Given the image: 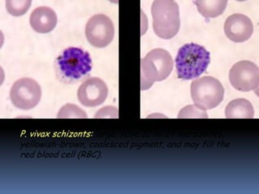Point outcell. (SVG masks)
<instances>
[{"instance_id": "cell-1", "label": "cell", "mask_w": 259, "mask_h": 194, "mask_svg": "<svg viewBox=\"0 0 259 194\" xmlns=\"http://www.w3.org/2000/svg\"><path fill=\"white\" fill-rule=\"evenodd\" d=\"M210 61V53L204 47L194 43L184 44L175 59L178 78L184 80L198 78L206 71Z\"/></svg>"}, {"instance_id": "cell-2", "label": "cell", "mask_w": 259, "mask_h": 194, "mask_svg": "<svg viewBox=\"0 0 259 194\" xmlns=\"http://www.w3.org/2000/svg\"><path fill=\"white\" fill-rule=\"evenodd\" d=\"M55 69L64 81L79 80L92 71L93 62L87 51L76 47H69L57 58Z\"/></svg>"}, {"instance_id": "cell-3", "label": "cell", "mask_w": 259, "mask_h": 194, "mask_svg": "<svg viewBox=\"0 0 259 194\" xmlns=\"http://www.w3.org/2000/svg\"><path fill=\"white\" fill-rule=\"evenodd\" d=\"M154 32L164 40L172 38L180 29L179 7L172 0H156L152 5Z\"/></svg>"}, {"instance_id": "cell-4", "label": "cell", "mask_w": 259, "mask_h": 194, "mask_svg": "<svg viewBox=\"0 0 259 194\" xmlns=\"http://www.w3.org/2000/svg\"><path fill=\"white\" fill-rule=\"evenodd\" d=\"M174 68V60L169 53L164 48L150 51L142 60V90L152 87L155 82L164 80Z\"/></svg>"}, {"instance_id": "cell-5", "label": "cell", "mask_w": 259, "mask_h": 194, "mask_svg": "<svg viewBox=\"0 0 259 194\" xmlns=\"http://www.w3.org/2000/svg\"><path fill=\"white\" fill-rule=\"evenodd\" d=\"M190 92L194 105L206 111L214 109L224 100L225 89L214 77L204 76L193 81Z\"/></svg>"}, {"instance_id": "cell-6", "label": "cell", "mask_w": 259, "mask_h": 194, "mask_svg": "<svg viewBox=\"0 0 259 194\" xmlns=\"http://www.w3.org/2000/svg\"><path fill=\"white\" fill-rule=\"evenodd\" d=\"M41 97V89L38 83L30 78H22L12 86L10 99L15 107L29 110L38 105Z\"/></svg>"}, {"instance_id": "cell-7", "label": "cell", "mask_w": 259, "mask_h": 194, "mask_svg": "<svg viewBox=\"0 0 259 194\" xmlns=\"http://www.w3.org/2000/svg\"><path fill=\"white\" fill-rule=\"evenodd\" d=\"M115 29L109 16L97 14L88 20L85 27V35L88 41L97 48H104L112 42Z\"/></svg>"}, {"instance_id": "cell-8", "label": "cell", "mask_w": 259, "mask_h": 194, "mask_svg": "<svg viewBox=\"0 0 259 194\" xmlns=\"http://www.w3.org/2000/svg\"><path fill=\"white\" fill-rule=\"evenodd\" d=\"M229 80L232 86L238 91H253L258 87V67L249 61L238 62L229 71Z\"/></svg>"}, {"instance_id": "cell-9", "label": "cell", "mask_w": 259, "mask_h": 194, "mask_svg": "<svg viewBox=\"0 0 259 194\" xmlns=\"http://www.w3.org/2000/svg\"><path fill=\"white\" fill-rule=\"evenodd\" d=\"M107 85L97 77H91L83 81L77 91V97L86 107H96L105 102L107 98Z\"/></svg>"}, {"instance_id": "cell-10", "label": "cell", "mask_w": 259, "mask_h": 194, "mask_svg": "<svg viewBox=\"0 0 259 194\" xmlns=\"http://www.w3.org/2000/svg\"><path fill=\"white\" fill-rule=\"evenodd\" d=\"M225 32L227 37L233 42H244L253 35V24L248 16L233 14L225 20Z\"/></svg>"}, {"instance_id": "cell-11", "label": "cell", "mask_w": 259, "mask_h": 194, "mask_svg": "<svg viewBox=\"0 0 259 194\" xmlns=\"http://www.w3.org/2000/svg\"><path fill=\"white\" fill-rule=\"evenodd\" d=\"M31 27L35 32L48 33L55 29L58 23L56 13L49 7H38L32 11L29 18Z\"/></svg>"}, {"instance_id": "cell-12", "label": "cell", "mask_w": 259, "mask_h": 194, "mask_svg": "<svg viewBox=\"0 0 259 194\" xmlns=\"http://www.w3.org/2000/svg\"><path fill=\"white\" fill-rule=\"evenodd\" d=\"M254 116L253 105L245 99H236L230 101L225 109V117L229 119L245 118L251 119Z\"/></svg>"}, {"instance_id": "cell-13", "label": "cell", "mask_w": 259, "mask_h": 194, "mask_svg": "<svg viewBox=\"0 0 259 194\" xmlns=\"http://www.w3.org/2000/svg\"><path fill=\"white\" fill-rule=\"evenodd\" d=\"M199 13L206 18H214L225 12L227 0H198L194 2Z\"/></svg>"}, {"instance_id": "cell-14", "label": "cell", "mask_w": 259, "mask_h": 194, "mask_svg": "<svg viewBox=\"0 0 259 194\" xmlns=\"http://www.w3.org/2000/svg\"><path fill=\"white\" fill-rule=\"evenodd\" d=\"M31 4V0H7L6 8L12 16H20L28 12Z\"/></svg>"}, {"instance_id": "cell-15", "label": "cell", "mask_w": 259, "mask_h": 194, "mask_svg": "<svg viewBox=\"0 0 259 194\" xmlns=\"http://www.w3.org/2000/svg\"><path fill=\"white\" fill-rule=\"evenodd\" d=\"M87 113L73 104H67L61 108L58 118H87Z\"/></svg>"}, {"instance_id": "cell-16", "label": "cell", "mask_w": 259, "mask_h": 194, "mask_svg": "<svg viewBox=\"0 0 259 194\" xmlns=\"http://www.w3.org/2000/svg\"><path fill=\"white\" fill-rule=\"evenodd\" d=\"M179 118H207L208 115L205 110L195 105H189L182 109L178 115Z\"/></svg>"}, {"instance_id": "cell-17", "label": "cell", "mask_w": 259, "mask_h": 194, "mask_svg": "<svg viewBox=\"0 0 259 194\" xmlns=\"http://www.w3.org/2000/svg\"><path fill=\"white\" fill-rule=\"evenodd\" d=\"M118 109L113 106L102 108L96 113V118H117Z\"/></svg>"}]
</instances>
